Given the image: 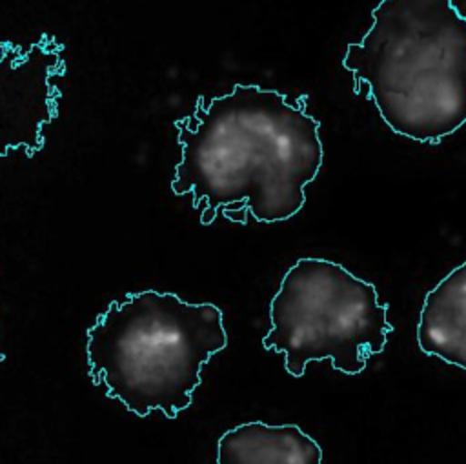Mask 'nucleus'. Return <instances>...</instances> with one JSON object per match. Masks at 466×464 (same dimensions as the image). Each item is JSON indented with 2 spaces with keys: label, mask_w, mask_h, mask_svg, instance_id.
<instances>
[{
  "label": "nucleus",
  "mask_w": 466,
  "mask_h": 464,
  "mask_svg": "<svg viewBox=\"0 0 466 464\" xmlns=\"http://www.w3.org/2000/svg\"><path fill=\"white\" fill-rule=\"evenodd\" d=\"M306 100L253 84L198 96L175 120L182 156L171 191L191 195L202 224L218 215L240 224L249 215L266 224L295 217L324 156L320 122L306 113Z\"/></svg>",
  "instance_id": "nucleus-1"
},
{
  "label": "nucleus",
  "mask_w": 466,
  "mask_h": 464,
  "mask_svg": "<svg viewBox=\"0 0 466 464\" xmlns=\"http://www.w3.org/2000/svg\"><path fill=\"white\" fill-rule=\"evenodd\" d=\"M342 66L386 126L437 144L466 122V18L450 0H382Z\"/></svg>",
  "instance_id": "nucleus-2"
},
{
  "label": "nucleus",
  "mask_w": 466,
  "mask_h": 464,
  "mask_svg": "<svg viewBox=\"0 0 466 464\" xmlns=\"http://www.w3.org/2000/svg\"><path fill=\"white\" fill-rule=\"evenodd\" d=\"M93 384L138 417L187 409L204 364L228 346L222 311L146 289L113 300L87 329Z\"/></svg>",
  "instance_id": "nucleus-3"
},
{
  "label": "nucleus",
  "mask_w": 466,
  "mask_h": 464,
  "mask_svg": "<svg viewBox=\"0 0 466 464\" xmlns=\"http://www.w3.org/2000/svg\"><path fill=\"white\" fill-rule=\"evenodd\" d=\"M388 308L379 302L375 284L344 266L315 257L299 258L271 298V328L262 346L282 353L286 371L297 378L309 362L324 358L335 369L357 375L371 355L384 351L393 331Z\"/></svg>",
  "instance_id": "nucleus-4"
},
{
  "label": "nucleus",
  "mask_w": 466,
  "mask_h": 464,
  "mask_svg": "<svg viewBox=\"0 0 466 464\" xmlns=\"http://www.w3.org/2000/svg\"><path fill=\"white\" fill-rule=\"evenodd\" d=\"M64 71V45L51 35L29 45L0 42V158L16 149L33 156L44 147V126L58 115L56 78Z\"/></svg>",
  "instance_id": "nucleus-5"
},
{
  "label": "nucleus",
  "mask_w": 466,
  "mask_h": 464,
  "mask_svg": "<svg viewBox=\"0 0 466 464\" xmlns=\"http://www.w3.org/2000/svg\"><path fill=\"white\" fill-rule=\"evenodd\" d=\"M417 344L424 355L466 369V262L426 293Z\"/></svg>",
  "instance_id": "nucleus-6"
},
{
  "label": "nucleus",
  "mask_w": 466,
  "mask_h": 464,
  "mask_svg": "<svg viewBox=\"0 0 466 464\" xmlns=\"http://www.w3.org/2000/svg\"><path fill=\"white\" fill-rule=\"evenodd\" d=\"M218 464H319L320 446L295 424L246 422L228 429L217 444Z\"/></svg>",
  "instance_id": "nucleus-7"
},
{
  "label": "nucleus",
  "mask_w": 466,
  "mask_h": 464,
  "mask_svg": "<svg viewBox=\"0 0 466 464\" xmlns=\"http://www.w3.org/2000/svg\"><path fill=\"white\" fill-rule=\"evenodd\" d=\"M451 2V5L455 7V11L462 16V18H466V0H450Z\"/></svg>",
  "instance_id": "nucleus-8"
},
{
  "label": "nucleus",
  "mask_w": 466,
  "mask_h": 464,
  "mask_svg": "<svg viewBox=\"0 0 466 464\" xmlns=\"http://www.w3.org/2000/svg\"><path fill=\"white\" fill-rule=\"evenodd\" d=\"M2 360H4V355H0V362H2Z\"/></svg>",
  "instance_id": "nucleus-9"
}]
</instances>
